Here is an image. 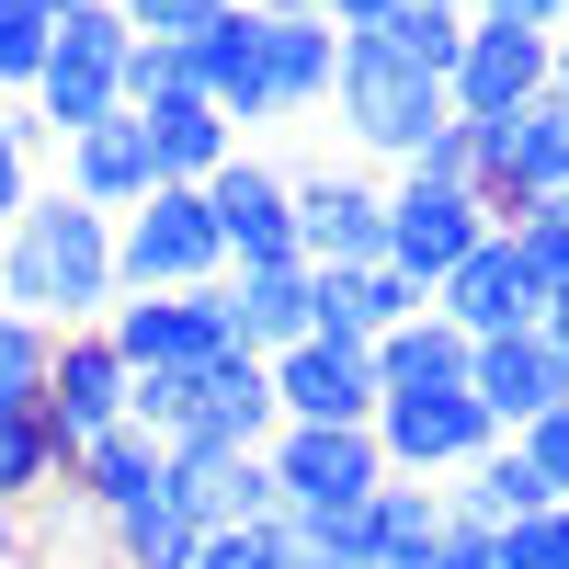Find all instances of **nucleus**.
Returning a JSON list of instances; mask_svg holds the SVG:
<instances>
[{
  "label": "nucleus",
  "instance_id": "1",
  "mask_svg": "<svg viewBox=\"0 0 569 569\" xmlns=\"http://www.w3.org/2000/svg\"><path fill=\"white\" fill-rule=\"evenodd\" d=\"M126 297L114 284V217L80 206L69 182H34V206L0 228V308L46 319V330H91Z\"/></svg>",
  "mask_w": 569,
  "mask_h": 569
},
{
  "label": "nucleus",
  "instance_id": "2",
  "mask_svg": "<svg viewBox=\"0 0 569 569\" xmlns=\"http://www.w3.org/2000/svg\"><path fill=\"white\" fill-rule=\"evenodd\" d=\"M330 126L353 137L365 160H388V171H410L433 137L456 126V103H445V80H421V69H399V58H376L365 34H342V80H330Z\"/></svg>",
  "mask_w": 569,
  "mask_h": 569
},
{
  "label": "nucleus",
  "instance_id": "3",
  "mask_svg": "<svg viewBox=\"0 0 569 569\" xmlns=\"http://www.w3.org/2000/svg\"><path fill=\"white\" fill-rule=\"evenodd\" d=\"M126 12L114 0H91V12H58V46H46V80L23 91V126L34 137H91L103 114H126Z\"/></svg>",
  "mask_w": 569,
  "mask_h": 569
},
{
  "label": "nucleus",
  "instance_id": "4",
  "mask_svg": "<svg viewBox=\"0 0 569 569\" xmlns=\"http://www.w3.org/2000/svg\"><path fill=\"white\" fill-rule=\"evenodd\" d=\"M262 467H273V512H284V525L365 512V501H376V479H388V456H376L365 421H273Z\"/></svg>",
  "mask_w": 569,
  "mask_h": 569
},
{
  "label": "nucleus",
  "instance_id": "5",
  "mask_svg": "<svg viewBox=\"0 0 569 569\" xmlns=\"http://www.w3.org/2000/svg\"><path fill=\"white\" fill-rule=\"evenodd\" d=\"M217 217H206V182H160L149 206L114 217V284L126 297H182V284H217Z\"/></svg>",
  "mask_w": 569,
  "mask_h": 569
},
{
  "label": "nucleus",
  "instance_id": "6",
  "mask_svg": "<svg viewBox=\"0 0 569 569\" xmlns=\"http://www.w3.org/2000/svg\"><path fill=\"white\" fill-rule=\"evenodd\" d=\"M217 284H182V297H114L103 308V342L126 353V376H206L228 353V297H217Z\"/></svg>",
  "mask_w": 569,
  "mask_h": 569
},
{
  "label": "nucleus",
  "instance_id": "7",
  "mask_svg": "<svg viewBox=\"0 0 569 569\" xmlns=\"http://www.w3.org/2000/svg\"><path fill=\"white\" fill-rule=\"evenodd\" d=\"M284 206H297V262H319V273L388 262V182L319 160V171H284Z\"/></svg>",
  "mask_w": 569,
  "mask_h": 569
},
{
  "label": "nucleus",
  "instance_id": "8",
  "mask_svg": "<svg viewBox=\"0 0 569 569\" xmlns=\"http://www.w3.org/2000/svg\"><path fill=\"white\" fill-rule=\"evenodd\" d=\"M376 456H388V479H456L467 456L501 445V421L467 399V388H410V399H376Z\"/></svg>",
  "mask_w": 569,
  "mask_h": 569
},
{
  "label": "nucleus",
  "instance_id": "9",
  "mask_svg": "<svg viewBox=\"0 0 569 569\" xmlns=\"http://www.w3.org/2000/svg\"><path fill=\"white\" fill-rule=\"evenodd\" d=\"M490 228H501V217L467 194V182H421V171H399V182H388V262L421 284V297H433V284H445L467 251H479Z\"/></svg>",
  "mask_w": 569,
  "mask_h": 569
},
{
  "label": "nucleus",
  "instance_id": "10",
  "mask_svg": "<svg viewBox=\"0 0 569 569\" xmlns=\"http://www.w3.org/2000/svg\"><path fill=\"white\" fill-rule=\"evenodd\" d=\"M206 217H217L228 273H251V262H297V206H284V171L251 160V149H228V160L206 171Z\"/></svg>",
  "mask_w": 569,
  "mask_h": 569
},
{
  "label": "nucleus",
  "instance_id": "11",
  "mask_svg": "<svg viewBox=\"0 0 569 569\" xmlns=\"http://www.w3.org/2000/svg\"><path fill=\"white\" fill-rule=\"evenodd\" d=\"M376 342H330V330H308V342L273 353V410L284 421H376Z\"/></svg>",
  "mask_w": 569,
  "mask_h": 569
},
{
  "label": "nucleus",
  "instance_id": "12",
  "mask_svg": "<svg viewBox=\"0 0 569 569\" xmlns=\"http://www.w3.org/2000/svg\"><path fill=\"white\" fill-rule=\"evenodd\" d=\"M536 91H547V34L501 23V12H467V46L445 69V103L456 114H525Z\"/></svg>",
  "mask_w": 569,
  "mask_h": 569
},
{
  "label": "nucleus",
  "instance_id": "13",
  "mask_svg": "<svg viewBox=\"0 0 569 569\" xmlns=\"http://www.w3.org/2000/svg\"><path fill=\"white\" fill-rule=\"evenodd\" d=\"M433 319H456L467 342H490V330H536V319H547L536 273H525V251H512V228H490V240H479V251H467V262L433 284Z\"/></svg>",
  "mask_w": 569,
  "mask_h": 569
},
{
  "label": "nucleus",
  "instance_id": "14",
  "mask_svg": "<svg viewBox=\"0 0 569 569\" xmlns=\"http://www.w3.org/2000/svg\"><path fill=\"white\" fill-rule=\"evenodd\" d=\"M467 399H479L501 433H525L569 399V365L547 353V330H490V342H467Z\"/></svg>",
  "mask_w": 569,
  "mask_h": 569
},
{
  "label": "nucleus",
  "instance_id": "15",
  "mask_svg": "<svg viewBox=\"0 0 569 569\" xmlns=\"http://www.w3.org/2000/svg\"><path fill=\"white\" fill-rule=\"evenodd\" d=\"M126 388H137V376H126V353L103 342V319H91V330H58V353H46V410H58L69 445L114 433V421H126Z\"/></svg>",
  "mask_w": 569,
  "mask_h": 569
},
{
  "label": "nucleus",
  "instance_id": "16",
  "mask_svg": "<svg viewBox=\"0 0 569 569\" xmlns=\"http://www.w3.org/2000/svg\"><path fill=\"white\" fill-rule=\"evenodd\" d=\"M171 490H182V512L217 536V525H273V467H262V445H194L182 433L171 445Z\"/></svg>",
  "mask_w": 569,
  "mask_h": 569
},
{
  "label": "nucleus",
  "instance_id": "17",
  "mask_svg": "<svg viewBox=\"0 0 569 569\" xmlns=\"http://www.w3.org/2000/svg\"><path fill=\"white\" fill-rule=\"evenodd\" d=\"M217 297H228V342L273 365L284 342L319 330V262H251V273H228Z\"/></svg>",
  "mask_w": 569,
  "mask_h": 569
},
{
  "label": "nucleus",
  "instance_id": "18",
  "mask_svg": "<svg viewBox=\"0 0 569 569\" xmlns=\"http://www.w3.org/2000/svg\"><path fill=\"white\" fill-rule=\"evenodd\" d=\"M160 490H171V445L137 433V421H114V433H91V445L69 456V501L91 512V525H114V512L160 501Z\"/></svg>",
  "mask_w": 569,
  "mask_h": 569
},
{
  "label": "nucleus",
  "instance_id": "19",
  "mask_svg": "<svg viewBox=\"0 0 569 569\" xmlns=\"http://www.w3.org/2000/svg\"><path fill=\"white\" fill-rule=\"evenodd\" d=\"M182 69L228 126H273V80H262V12H217L206 34H182Z\"/></svg>",
  "mask_w": 569,
  "mask_h": 569
},
{
  "label": "nucleus",
  "instance_id": "20",
  "mask_svg": "<svg viewBox=\"0 0 569 569\" xmlns=\"http://www.w3.org/2000/svg\"><path fill=\"white\" fill-rule=\"evenodd\" d=\"M273 365L262 353H240V342H228L206 376H194V410H182V433H194V445H273ZM171 433V445H182Z\"/></svg>",
  "mask_w": 569,
  "mask_h": 569
},
{
  "label": "nucleus",
  "instance_id": "21",
  "mask_svg": "<svg viewBox=\"0 0 569 569\" xmlns=\"http://www.w3.org/2000/svg\"><path fill=\"white\" fill-rule=\"evenodd\" d=\"M262 80H273V114H330V80H342V34L297 0L262 12Z\"/></svg>",
  "mask_w": 569,
  "mask_h": 569
},
{
  "label": "nucleus",
  "instance_id": "22",
  "mask_svg": "<svg viewBox=\"0 0 569 569\" xmlns=\"http://www.w3.org/2000/svg\"><path fill=\"white\" fill-rule=\"evenodd\" d=\"M433 490H445V525H490V536L525 525V512H558V490L536 479V456L512 445V433H501L490 456H467L456 479H433Z\"/></svg>",
  "mask_w": 569,
  "mask_h": 569
},
{
  "label": "nucleus",
  "instance_id": "23",
  "mask_svg": "<svg viewBox=\"0 0 569 569\" xmlns=\"http://www.w3.org/2000/svg\"><path fill=\"white\" fill-rule=\"evenodd\" d=\"M137 114V137H149V171L160 182H206L228 149H240V126H228L206 91H160V103H126Z\"/></svg>",
  "mask_w": 569,
  "mask_h": 569
},
{
  "label": "nucleus",
  "instance_id": "24",
  "mask_svg": "<svg viewBox=\"0 0 569 569\" xmlns=\"http://www.w3.org/2000/svg\"><path fill=\"white\" fill-rule=\"evenodd\" d=\"M69 194L80 206H103V217H126V206H149L160 194V171H149V137H137V114H103L91 137H69Z\"/></svg>",
  "mask_w": 569,
  "mask_h": 569
},
{
  "label": "nucleus",
  "instance_id": "25",
  "mask_svg": "<svg viewBox=\"0 0 569 569\" xmlns=\"http://www.w3.org/2000/svg\"><path fill=\"white\" fill-rule=\"evenodd\" d=\"M433 297L399 273V262H365V273H319V330L330 342H388L399 319H421Z\"/></svg>",
  "mask_w": 569,
  "mask_h": 569
},
{
  "label": "nucleus",
  "instance_id": "26",
  "mask_svg": "<svg viewBox=\"0 0 569 569\" xmlns=\"http://www.w3.org/2000/svg\"><path fill=\"white\" fill-rule=\"evenodd\" d=\"M445 547V490L433 479H376L365 501V569H433Z\"/></svg>",
  "mask_w": 569,
  "mask_h": 569
},
{
  "label": "nucleus",
  "instance_id": "27",
  "mask_svg": "<svg viewBox=\"0 0 569 569\" xmlns=\"http://www.w3.org/2000/svg\"><path fill=\"white\" fill-rule=\"evenodd\" d=\"M69 433H58V410L46 399H23V410H0V501H46V490H69Z\"/></svg>",
  "mask_w": 569,
  "mask_h": 569
},
{
  "label": "nucleus",
  "instance_id": "28",
  "mask_svg": "<svg viewBox=\"0 0 569 569\" xmlns=\"http://www.w3.org/2000/svg\"><path fill=\"white\" fill-rule=\"evenodd\" d=\"M376 388H388V399H410V388H467V330L433 319V308L399 319L388 342H376Z\"/></svg>",
  "mask_w": 569,
  "mask_h": 569
},
{
  "label": "nucleus",
  "instance_id": "29",
  "mask_svg": "<svg viewBox=\"0 0 569 569\" xmlns=\"http://www.w3.org/2000/svg\"><path fill=\"white\" fill-rule=\"evenodd\" d=\"M365 46L399 58V69H421V80H445L456 46H467V12H445V0H388V12L365 23Z\"/></svg>",
  "mask_w": 569,
  "mask_h": 569
},
{
  "label": "nucleus",
  "instance_id": "30",
  "mask_svg": "<svg viewBox=\"0 0 569 569\" xmlns=\"http://www.w3.org/2000/svg\"><path fill=\"white\" fill-rule=\"evenodd\" d=\"M194 512H182V490H160V501H137V512H114L103 525V558L114 569H194Z\"/></svg>",
  "mask_w": 569,
  "mask_h": 569
},
{
  "label": "nucleus",
  "instance_id": "31",
  "mask_svg": "<svg viewBox=\"0 0 569 569\" xmlns=\"http://www.w3.org/2000/svg\"><path fill=\"white\" fill-rule=\"evenodd\" d=\"M512 194L525 206L569 194V91H536V103L512 114Z\"/></svg>",
  "mask_w": 569,
  "mask_h": 569
},
{
  "label": "nucleus",
  "instance_id": "32",
  "mask_svg": "<svg viewBox=\"0 0 569 569\" xmlns=\"http://www.w3.org/2000/svg\"><path fill=\"white\" fill-rule=\"evenodd\" d=\"M46 46H58V12L46 0H0V103H23L46 80Z\"/></svg>",
  "mask_w": 569,
  "mask_h": 569
},
{
  "label": "nucleus",
  "instance_id": "33",
  "mask_svg": "<svg viewBox=\"0 0 569 569\" xmlns=\"http://www.w3.org/2000/svg\"><path fill=\"white\" fill-rule=\"evenodd\" d=\"M46 353H58V330H46V319H12V308H0V410L46 399Z\"/></svg>",
  "mask_w": 569,
  "mask_h": 569
},
{
  "label": "nucleus",
  "instance_id": "34",
  "mask_svg": "<svg viewBox=\"0 0 569 569\" xmlns=\"http://www.w3.org/2000/svg\"><path fill=\"white\" fill-rule=\"evenodd\" d=\"M512 251H525L536 297H569V217H558V206H525V217H512Z\"/></svg>",
  "mask_w": 569,
  "mask_h": 569
},
{
  "label": "nucleus",
  "instance_id": "35",
  "mask_svg": "<svg viewBox=\"0 0 569 569\" xmlns=\"http://www.w3.org/2000/svg\"><path fill=\"white\" fill-rule=\"evenodd\" d=\"M194 569H284V525H217L194 536Z\"/></svg>",
  "mask_w": 569,
  "mask_h": 569
},
{
  "label": "nucleus",
  "instance_id": "36",
  "mask_svg": "<svg viewBox=\"0 0 569 569\" xmlns=\"http://www.w3.org/2000/svg\"><path fill=\"white\" fill-rule=\"evenodd\" d=\"M23 206H34V126H23V103H0V228Z\"/></svg>",
  "mask_w": 569,
  "mask_h": 569
},
{
  "label": "nucleus",
  "instance_id": "37",
  "mask_svg": "<svg viewBox=\"0 0 569 569\" xmlns=\"http://www.w3.org/2000/svg\"><path fill=\"white\" fill-rule=\"evenodd\" d=\"M182 410H194V376H137V388H126V421H137V433H182Z\"/></svg>",
  "mask_w": 569,
  "mask_h": 569
},
{
  "label": "nucleus",
  "instance_id": "38",
  "mask_svg": "<svg viewBox=\"0 0 569 569\" xmlns=\"http://www.w3.org/2000/svg\"><path fill=\"white\" fill-rule=\"evenodd\" d=\"M160 91H194V69H182V46L137 34V46H126V103H160Z\"/></svg>",
  "mask_w": 569,
  "mask_h": 569
},
{
  "label": "nucleus",
  "instance_id": "39",
  "mask_svg": "<svg viewBox=\"0 0 569 569\" xmlns=\"http://www.w3.org/2000/svg\"><path fill=\"white\" fill-rule=\"evenodd\" d=\"M126 12V34H160V46H182V34H206L228 0H114Z\"/></svg>",
  "mask_w": 569,
  "mask_h": 569
},
{
  "label": "nucleus",
  "instance_id": "40",
  "mask_svg": "<svg viewBox=\"0 0 569 569\" xmlns=\"http://www.w3.org/2000/svg\"><path fill=\"white\" fill-rule=\"evenodd\" d=\"M512 445H525V456H536V479H547V490L569 501V399H558L547 421H525V433H512Z\"/></svg>",
  "mask_w": 569,
  "mask_h": 569
},
{
  "label": "nucleus",
  "instance_id": "41",
  "mask_svg": "<svg viewBox=\"0 0 569 569\" xmlns=\"http://www.w3.org/2000/svg\"><path fill=\"white\" fill-rule=\"evenodd\" d=\"M433 569H512V558H501V536H490V525H445Z\"/></svg>",
  "mask_w": 569,
  "mask_h": 569
},
{
  "label": "nucleus",
  "instance_id": "42",
  "mask_svg": "<svg viewBox=\"0 0 569 569\" xmlns=\"http://www.w3.org/2000/svg\"><path fill=\"white\" fill-rule=\"evenodd\" d=\"M479 12H501V23H525V34H558V23H569V0H479Z\"/></svg>",
  "mask_w": 569,
  "mask_h": 569
},
{
  "label": "nucleus",
  "instance_id": "43",
  "mask_svg": "<svg viewBox=\"0 0 569 569\" xmlns=\"http://www.w3.org/2000/svg\"><path fill=\"white\" fill-rule=\"evenodd\" d=\"M297 12H319V23H330V34H365V23H376V12H388V0H297Z\"/></svg>",
  "mask_w": 569,
  "mask_h": 569
},
{
  "label": "nucleus",
  "instance_id": "44",
  "mask_svg": "<svg viewBox=\"0 0 569 569\" xmlns=\"http://www.w3.org/2000/svg\"><path fill=\"white\" fill-rule=\"evenodd\" d=\"M284 525V512H273ZM284 569H353V558H330V547H308V536H284Z\"/></svg>",
  "mask_w": 569,
  "mask_h": 569
},
{
  "label": "nucleus",
  "instance_id": "45",
  "mask_svg": "<svg viewBox=\"0 0 569 569\" xmlns=\"http://www.w3.org/2000/svg\"><path fill=\"white\" fill-rule=\"evenodd\" d=\"M536 330H547V353L569 365V297H547V319H536Z\"/></svg>",
  "mask_w": 569,
  "mask_h": 569
},
{
  "label": "nucleus",
  "instance_id": "46",
  "mask_svg": "<svg viewBox=\"0 0 569 569\" xmlns=\"http://www.w3.org/2000/svg\"><path fill=\"white\" fill-rule=\"evenodd\" d=\"M0 569H23V512L0 501Z\"/></svg>",
  "mask_w": 569,
  "mask_h": 569
},
{
  "label": "nucleus",
  "instance_id": "47",
  "mask_svg": "<svg viewBox=\"0 0 569 569\" xmlns=\"http://www.w3.org/2000/svg\"><path fill=\"white\" fill-rule=\"evenodd\" d=\"M547 91H569V23L547 34Z\"/></svg>",
  "mask_w": 569,
  "mask_h": 569
},
{
  "label": "nucleus",
  "instance_id": "48",
  "mask_svg": "<svg viewBox=\"0 0 569 569\" xmlns=\"http://www.w3.org/2000/svg\"><path fill=\"white\" fill-rule=\"evenodd\" d=\"M46 12H91V0H46Z\"/></svg>",
  "mask_w": 569,
  "mask_h": 569
},
{
  "label": "nucleus",
  "instance_id": "49",
  "mask_svg": "<svg viewBox=\"0 0 569 569\" xmlns=\"http://www.w3.org/2000/svg\"><path fill=\"white\" fill-rule=\"evenodd\" d=\"M228 12H273V0H228Z\"/></svg>",
  "mask_w": 569,
  "mask_h": 569
},
{
  "label": "nucleus",
  "instance_id": "50",
  "mask_svg": "<svg viewBox=\"0 0 569 569\" xmlns=\"http://www.w3.org/2000/svg\"><path fill=\"white\" fill-rule=\"evenodd\" d=\"M445 12H467V0H445Z\"/></svg>",
  "mask_w": 569,
  "mask_h": 569
}]
</instances>
